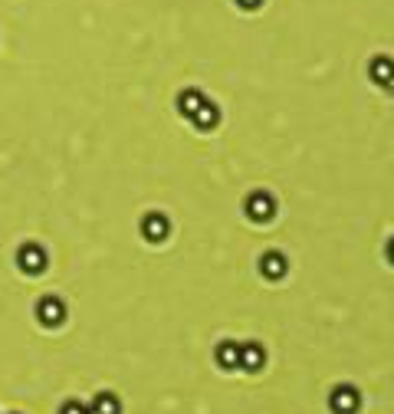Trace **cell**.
Here are the masks:
<instances>
[{
	"label": "cell",
	"mask_w": 394,
	"mask_h": 414,
	"mask_svg": "<svg viewBox=\"0 0 394 414\" xmlns=\"http://www.w3.org/2000/svg\"><path fill=\"white\" fill-rule=\"evenodd\" d=\"M329 404H332L335 414H355L358 408H361V395H358V388H352V385H339V388L329 395Z\"/></svg>",
	"instance_id": "obj_1"
},
{
	"label": "cell",
	"mask_w": 394,
	"mask_h": 414,
	"mask_svg": "<svg viewBox=\"0 0 394 414\" xmlns=\"http://www.w3.org/2000/svg\"><path fill=\"white\" fill-rule=\"evenodd\" d=\"M37 319L43 322V326H62L66 322V306H62L56 296H49V300H40L37 302Z\"/></svg>",
	"instance_id": "obj_2"
},
{
	"label": "cell",
	"mask_w": 394,
	"mask_h": 414,
	"mask_svg": "<svg viewBox=\"0 0 394 414\" xmlns=\"http://www.w3.org/2000/svg\"><path fill=\"white\" fill-rule=\"evenodd\" d=\"M17 264H20L24 273L37 276L46 270V253H43V247H37V243H26L24 250H20V257H17Z\"/></svg>",
	"instance_id": "obj_3"
},
{
	"label": "cell",
	"mask_w": 394,
	"mask_h": 414,
	"mask_svg": "<svg viewBox=\"0 0 394 414\" xmlns=\"http://www.w3.org/2000/svg\"><path fill=\"white\" fill-rule=\"evenodd\" d=\"M246 214L253 217V221H270L273 214H276V201H273L270 194H263V191H257V194H250L246 198Z\"/></svg>",
	"instance_id": "obj_4"
},
{
	"label": "cell",
	"mask_w": 394,
	"mask_h": 414,
	"mask_svg": "<svg viewBox=\"0 0 394 414\" xmlns=\"http://www.w3.org/2000/svg\"><path fill=\"white\" fill-rule=\"evenodd\" d=\"M142 234H145L151 243H161V240L171 234V224H168L164 214H148L145 221H142Z\"/></svg>",
	"instance_id": "obj_5"
},
{
	"label": "cell",
	"mask_w": 394,
	"mask_h": 414,
	"mask_svg": "<svg viewBox=\"0 0 394 414\" xmlns=\"http://www.w3.org/2000/svg\"><path fill=\"white\" fill-rule=\"evenodd\" d=\"M263 365H266V352H263L259 342H246V345H240V368H246V372H259Z\"/></svg>",
	"instance_id": "obj_6"
},
{
	"label": "cell",
	"mask_w": 394,
	"mask_h": 414,
	"mask_svg": "<svg viewBox=\"0 0 394 414\" xmlns=\"http://www.w3.org/2000/svg\"><path fill=\"white\" fill-rule=\"evenodd\" d=\"M371 79H375V86L388 89L394 92V63L388 56H378V60H371Z\"/></svg>",
	"instance_id": "obj_7"
},
{
	"label": "cell",
	"mask_w": 394,
	"mask_h": 414,
	"mask_svg": "<svg viewBox=\"0 0 394 414\" xmlns=\"http://www.w3.org/2000/svg\"><path fill=\"white\" fill-rule=\"evenodd\" d=\"M286 270H289V264H286L283 253H276V250L263 253V260H259V273L266 276V279H283Z\"/></svg>",
	"instance_id": "obj_8"
},
{
	"label": "cell",
	"mask_w": 394,
	"mask_h": 414,
	"mask_svg": "<svg viewBox=\"0 0 394 414\" xmlns=\"http://www.w3.org/2000/svg\"><path fill=\"white\" fill-rule=\"evenodd\" d=\"M214 359H217V365H221L223 372H237V368H240V345L223 339L221 345L214 349Z\"/></svg>",
	"instance_id": "obj_9"
},
{
	"label": "cell",
	"mask_w": 394,
	"mask_h": 414,
	"mask_svg": "<svg viewBox=\"0 0 394 414\" xmlns=\"http://www.w3.org/2000/svg\"><path fill=\"white\" fill-rule=\"evenodd\" d=\"M191 122H194L200 132H207V128H214L217 122H221V112H217V105H214L210 99H204V102H200V109L191 115Z\"/></svg>",
	"instance_id": "obj_10"
},
{
	"label": "cell",
	"mask_w": 394,
	"mask_h": 414,
	"mask_svg": "<svg viewBox=\"0 0 394 414\" xmlns=\"http://www.w3.org/2000/svg\"><path fill=\"white\" fill-rule=\"evenodd\" d=\"M200 102H204V96H200L197 89H185V92L178 96V112L185 115V119H191V115L200 109Z\"/></svg>",
	"instance_id": "obj_11"
},
{
	"label": "cell",
	"mask_w": 394,
	"mask_h": 414,
	"mask_svg": "<svg viewBox=\"0 0 394 414\" xmlns=\"http://www.w3.org/2000/svg\"><path fill=\"white\" fill-rule=\"evenodd\" d=\"M92 408H96L98 414H122V404H119V398H115V395H109V391H102V395H96V402H92Z\"/></svg>",
	"instance_id": "obj_12"
},
{
	"label": "cell",
	"mask_w": 394,
	"mask_h": 414,
	"mask_svg": "<svg viewBox=\"0 0 394 414\" xmlns=\"http://www.w3.org/2000/svg\"><path fill=\"white\" fill-rule=\"evenodd\" d=\"M89 408H83L79 402H69V404H62V411L60 414H86Z\"/></svg>",
	"instance_id": "obj_13"
},
{
	"label": "cell",
	"mask_w": 394,
	"mask_h": 414,
	"mask_svg": "<svg viewBox=\"0 0 394 414\" xmlns=\"http://www.w3.org/2000/svg\"><path fill=\"white\" fill-rule=\"evenodd\" d=\"M237 3H240L243 10H257V7H259V3H263V0H237Z\"/></svg>",
	"instance_id": "obj_14"
},
{
	"label": "cell",
	"mask_w": 394,
	"mask_h": 414,
	"mask_svg": "<svg viewBox=\"0 0 394 414\" xmlns=\"http://www.w3.org/2000/svg\"><path fill=\"white\" fill-rule=\"evenodd\" d=\"M388 257H391V264H394V240L388 243Z\"/></svg>",
	"instance_id": "obj_15"
},
{
	"label": "cell",
	"mask_w": 394,
	"mask_h": 414,
	"mask_svg": "<svg viewBox=\"0 0 394 414\" xmlns=\"http://www.w3.org/2000/svg\"><path fill=\"white\" fill-rule=\"evenodd\" d=\"M86 414H98V411H96V408H89V411H86Z\"/></svg>",
	"instance_id": "obj_16"
}]
</instances>
